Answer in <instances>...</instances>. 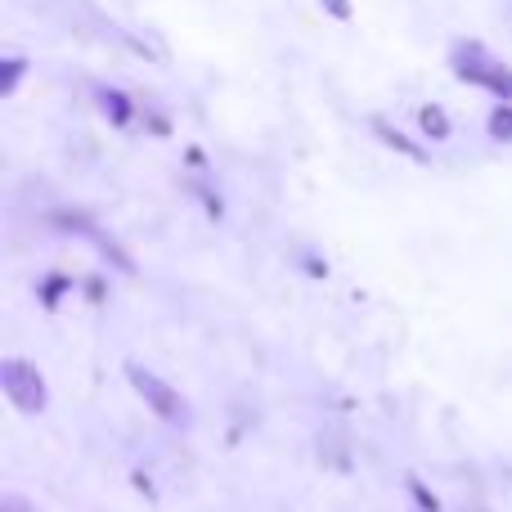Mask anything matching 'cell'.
I'll return each instance as SVG.
<instances>
[{"label": "cell", "instance_id": "obj_12", "mask_svg": "<svg viewBox=\"0 0 512 512\" xmlns=\"http://www.w3.org/2000/svg\"><path fill=\"white\" fill-rule=\"evenodd\" d=\"M59 292H63V279H50V283H45V306H54V297H59Z\"/></svg>", "mask_w": 512, "mask_h": 512}, {"label": "cell", "instance_id": "obj_2", "mask_svg": "<svg viewBox=\"0 0 512 512\" xmlns=\"http://www.w3.org/2000/svg\"><path fill=\"white\" fill-rule=\"evenodd\" d=\"M126 378H131V387L140 391L144 405H149L158 418H167V423H185V418H189V409H185V400H180V391L167 387L158 373L140 369V364H126Z\"/></svg>", "mask_w": 512, "mask_h": 512}, {"label": "cell", "instance_id": "obj_5", "mask_svg": "<svg viewBox=\"0 0 512 512\" xmlns=\"http://www.w3.org/2000/svg\"><path fill=\"white\" fill-rule=\"evenodd\" d=\"M418 131L427 135V140H450V117H445V108L441 104H423L418 108Z\"/></svg>", "mask_w": 512, "mask_h": 512}, {"label": "cell", "instance_id": "obj_4", "mask_svg": "<svg viewBox=\"0 0 512 512\" xmlns=\"http://www.w3.org/2000/svg\"><path fill=\"white\" fill-rule=\"evenodd\" d=\"M99 108H104V117H108L113 126H131V122H135L131 95H126V90H117V86H104V90H99Z\"/></svg>", "mask_w": 512, "mask_h": 512}, {"label": "cell", "instance_id": "obj_3", "mask_svg": "<svg viewBox=\"0 0 512 512\" xmlns=\"http://www.w3.org/2000/svg\"><path fill=\"white\" fill-rule=\"evenodd\" d=\"M373 135H378V140L382 144H387V149H396V153H405V158L409 162H427V149H423V144H414V140H409V135L405 131H400V126H391L387 122V117H373Z\"/></svg>", "mask_w": 512, "mask_h": 512}, {"label": "cell", "instance_id": "obj_6", "mask_svg": "<svg viewBox=\"0 0 512 512\" xmlns=\"http://www.w3.org/2000/svg\"><path fill=\"white\" fill-rule=\"evenodd\" d=\"M23 77H27V59H23V54H9V59H0V99L14 95Z\"/></svg>", "mask_w": 512, "mask_h": 512}, {"label": "cell", "instance_id": "obj_8", "mask_svg": "<svg viewBox=\"0 0 512 512\" xmlns=\"http://www.w3.org/2000/svg\"><path fill=\"white\" fill-rule=\"evenodd\" d=\"M481 90H490L499 104H512V68H508V63L495 59V68H490V77H486V86H481Z\"/></svg>", "mask_w": 512, "mask_h": 512}, {"label": "cell", "instance_id": "obj_13", "mask_svg": "<svg viewBox=\"0 0 512 512\" xmlns=\"http://www.w3.org/2000/svg\"><path fill=\"white\" fill-rule=\"evenodd\" d=\"M131 481H135V490H144V495H153V486H149V477H144V472H135Z\"/></svg>", "mask_w": 512, "mask_h": 512}, {"label": "cell", "instance_id": "obj_10", "mask_svg": "<svg viewBox=\"0 0 512 512\" xmlns=\"http://www.w3.org/2000/svg\"><path fill=\"white\" fill-rule=\"evenodd\" d=\"M319 9H324L328 18H337V23H351V18H355L351 0H319Z\"/></svg>", "mask_w": 512, "mask_h": 512}, {"label": "cell", "instance_id": "obj_7", "mask_svg": "<svg viewBox=\"0 0 512 512\" xmlns=\"http://www.w3.org/2000/svg\"><path fill=\"white\" fill-rule=\"evenodd\" d=\"M486 131H490V140L512 144V104H495V108H490Z\"/></svg>", "mask_w": 512, "mask_h": 512}, {"label": "cell", "instance_id": "obj_11", "mask_svg": "<svg viewBox=\"0 0 512 512\" xmlns=\"http://www.w3.org/2000/svg\"><path fill=\"white\" fill-rule=\"evenodd\" d=\"M0 512H36V508L27 504V499H18V495H5L0 499Z\"/></svg>", "mask_w": 512, "mask_h": 512}, {"label": "cell", "instance_id": "obj_1", "mask_svg": "<svg viewBox=\"0 0 512 512\" xmlns=\"http://www.w3.org/2000/svg\"><path fill=\"white\" fill-rule=\"evenodd\" d=\"M0 387H5L9 405L23 409V414H41L45 405H50V391H45V378L36 373V364L27 360H0Z\"/></svg>", "mask_w": 512, "mask_h": 512}, {"label": "cell", "instance_id": "obj_9", "mask_svg": "<svg viewBox=\"0 0 512 512\" xmlns=\"http://www.w3.org/2000/svg\"><path fill=\"white\" fill-rule=\"evenodd\" d=\"M405 481H409V495H414L418 504H423V512H441V499H436L432 490L423 486V481H418V477H405Z\"/></svg>", "mask_w": 512, "mask_h": 512}]
</instances>
